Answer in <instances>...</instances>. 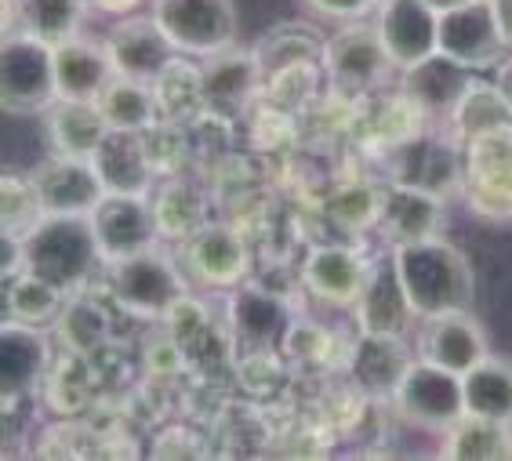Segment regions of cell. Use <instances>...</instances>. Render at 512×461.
<instances>
[{"mask_svg": "<svg viewBox=\"0 0 512 461\" xmlns=\"http://www.w3.org/2000/svg\"><path fill=\"white\" fill-rule=\"evenodd\" d=\"M393 265L407 291V302L422 320L473 309V265L465 262L462 251L447 244L444 236L418 240V244H400L393 251Z\"/></svg>", "mask_w": 512, "mask_h": 461, "instance_id": "6da1fadb", "label": "cell"}, {"mask_svg": "<svg viewBox=\"0 0 512 461\" xmlns=\"http://www.w3.org/2000/svg\"><path fill=\"white\" fill-rule=\"evenodd\" d=\"M19 258L26 273L48 280L66 295L88 284V276L106 265L91 215H48L19 244Z\"/></svg>", "mask_w": 512, "mask_h": 461, "instance_id": "7a4b0ae2", "label": "cell"}, {"mask_svg": "<svg viewBox=\"0 0 512 461\" xmlns=\"http://www.w3.org/2000/svg\"><path fill=\"white\" fill-rule=\"evenodd\" d=\"M385 167H389V182L422 189L440 200L454 197L465 182V153L451 138H440L433 131H414L393 142L385 153Z\"/></svg>", "mask_w": 512, "mask_h": 461, "instance_id": "3957f363", "label": "cell"}, {"mask_svg": "<svg viewBox=\"0 0 512 461\" xmlns=\"http://www.w3.org/2000/svg\"><path fill=\"white\" fill-rule=\"evenodd\" d=\"M465 182L469 211L483 218H512V124L465 138Z\"/></svg>", "mask_w": 512, "mask_h": 461, "instance_id": "277c9868", "label": "cell"}, {"mask_svg": "<svg viewBox=\"0 0 512 461\" xmlns=\"http://www.w3.org/2000/svg\"><path fill=\"white\" fill-rule=\"evenodd\" d=\"M153 19L178 55H215L237 44V11L233 0H153Z\"/></svg>", "mask_w": 512, "mask_h": 461, "instance_id": "5b68a950", "label": "cell"}, {"mask_svg": "<svg viewBox=\"0 0 512 461\" xmlns=\"http://www.w3.org/2000/svg\"><path fill=\"white\" fill-rule=\"evenodd\" d=\"M109 284L131 316L142 320H164L182 298H186V280L178 273V265L164 258L160 251H142L135 258L109 265Z\"/></svg>", "mask_w": 512, "mask_h": 461, "instance_id": "8992f818", "label": "cell"}, {"mask_svg": "<svg viewBox=\"0 0 512 461\" xmlns=\"http://www.w3.org/2000/svg\"><path fill=\"white\" fill-rule=\"evenodd\" d=\"M320 66H324L327 80L338 95L360 99V95H371L389 80L393 59H389V51L378 37V26L356 22V26H345L342 33L327 40Z\"/></svg>", "mask_w": 512, "mask_h": 461, "instance_id": "52a82bcc", "label": "cell"}, {"mask_svg": "<svg viewBox=\"0 0 512 461\" xmlns=\"http://www.w3.org/2000/svg\"><path fill=\"white\" fill-rule=\"evenodd\" d=\"M0 62H4L0 66L4 109H11V113H44V109H51L59 102L51 44L19 30L4 40Z\"/></svg>", "mask_w": 512, "mask_h": 461, "instance_id": "ba28073f", "label": "cell"}, {"mask_svg": "<svg viewBox=\"0 0 512 461\" xmlns=\"http://www.w3.org/2000/svg\"><path fill=\"white\" fill-rule=\"evenodd\" d=\"M396 407L407 422L418 429L447 432L465 414V393H462V374L444 371L429 360H418L407 367L393 393Z\"/></svg>", "mask_w": 512, "mask_h": 461, "instance_id": "9c48e42d", "label": "cell"}, {"mask_svg": "<svg viewBox=\"0 0 512 461\" xmlns=\"http://www.w3.org/2000/svg\"><path fill=\"white\" fill-rule=\"evenodd\" d=\"M91 226H95V240H99L106 265L153 251L160 236L153 204L146 197H128V193H106V200L91 211Z\"/></svg>", "mask_w": 512, "mask_h": 461, "instance_id": "30bf717a", "label": "cell"}, {"mask_svg": "<svg viewBox=\"0 0 512 461\" xmlns=\"http://www.w3.org/2000/svg\"><path fill=\"white\" fill-rule=\"evenodd\" d=\"M509 48L498 26L491 0H473L462 8L440 15V55L462 62L469 69H487L502 62V51Z\"/></svg>", "mask_w": 512, "mask_h": 461, "instance_id": "8fae6325", "label": "cell"}, {"mask_svg": "<svg viewBox=\"0 0 512 461\" xmlns=\"http://www.w3.org/2000/svg\"><path fill=\"white\" fill-rule=\"evenodd\" d=\"M266 84L262 62L255 51L244 48H226L207 55L200 66V88H204V106L222 120H237L247 109V102L255 99V91Z\"/></svg>", "mask_w": 512, "mask_h": 461, "instance_id": "7c38bea8", "label": "cell"}, {"mask_svg": "<svg viewBox=\"0 0 512 461\" xmlns=\"http://www.w3.org/2000/svg\"><path fill=\"white\" fill-rule=\"evenodd\" d=\"M375 26L396 69H407L440 51V11H433L425 0H382Z\"/></svg>", "mask_w": 512, "mask_h": 461, "instance_id": "4fadbf2b", "label": "cell"}, {"mask_svg": "<svg viewBox=\"0 0 512 461\" xmlns=\"http://www.w3.org/2000/svg\"><path fill=\"white\" fill-rule=\"evenodd\" d=\"M33 186H37L40 204L48 215H91L106 200V186H102L95 164L80 157H62V153H55L48 164H40Z\"/></svg>", "mask_w": 512, "mask_h": 461, "instance_id": "5bb4252c", "label": "cell"}, {"mask_svg": "<svg viewBox=\"0 0 512 461\" xmlns=\"http://www.w3.org/2000/svg\"><path fill=\"white\" fill-rule=\"evenodd\" d=\"M106 51L120 77L146 80V84H153L178 59V48L160 30L157 19H124L109 30Z\"/></svg>", "mask_w": 512, "mask_h": 461, "instance_id": "9a60e30c", "label": "cell"}, {"mask_svg": "<svg viewBox=\"0 0 512 461\" xmlns=\"http://www.w3.org/2000/svg\"><path fill=\"white\" fill-rule=\"evenodd\" d=\"M476 69L462 66V62L447 59V55H429V59L414 62L404 69V84L400 95L411 102L422 117H447L451 120L454 106L462 102V95L473 88Z\"/></svg>", "mask_w": 512, "mask_h": 461, "instance_id": "2e32d148", "label": "cell"}, {"mask_svg": "<svg viewBox=\"0 0 512 461\" xmlns=\"http://www.w3.org/2000/svg\"><path fill=\"white\" fill-rule=\"evenodd\" d=\"M422 360L444 367L454 374H469L480 360L491 356V345H487V334L476 324L469 313H444V316H429L422 331Z\"/></svg>", "mask_w": 512, "mask_h": 461, "instance_id": "e0dca14e", "label": "cell"}, {"mask_svg": "<svg viewBox=\"0 0 512 461\" xmlns=\"http://www.w3.org/2000/svg\"><path fill=\"white\" fill-rule=\"evenodd\" d=\"M182 262L204 287H237L247 273V247L229 226H204L182 240Z\"/></svg>", "mask_w": 512, "mask_h": 461, "instance_id": "ac0fdd59", "label": "cell"}, {"mask_svg": "<svg viewBox=\"0 0 512 461\" xmlns=\"http://www.w3.org/2000/svg\"><path fill=\"white\" fill-rule=\"evenodd\" d=\"M106 193H128L146 197L153 186V149L142 142L138 131H113L102 138V146L91 157Z\"/></svg>", "mask_w": 512, "mask_h": 461, "instance_id": "d6986e66", "label": "cell"}, {"mask_svg": "<svg viewBox=\"0 0 512 461\" xmlns=\"http://www.w3.org/2000/svg\"><path fill=\"white\" fill-rule=\"evenodd\" d=\"M378 229L393 240V247L433 240L444 229V200L433 197V193H422V189L389 182V189L382 193Z\"/></svg>", "mask_w": 512, "mask_h": 461, "instance_id": "ffe728a7", "label": "cell"}, {"mask_svg": "<svg viewBox=\"0 0 512 461\" xmlns=\"http://www.w3.org/2000/svg\"><path fill=\"white\" fill-rule=\"evenodd\" d=\"M356 324H360V331L367 334H400L407 331V324H411L414 309L411 302H407V291L404 284H400V273H396L393 262H378L371 265V273H367V284L364 291H360V298H356Z\"/></svg>", "mask_w": 512, "mask_h": 461, "instance_id": "44dd1931", "label": "cell"}, {"mask_svg": "<svg viewBox=\"0 0 512 461\" xmlns=\"http://www.w3.org/2000/svg\"><path fill=\"white\" fill-rule=\"evenodd\" d=\"M51 55H55V91H59V102H95L109 80L117 77V69L109 62V51L80 37L55 44Z\"/></svg>", "mask_w": 512, "mask_h": 461, "instance_id": "7402d4cb", "label": "cell"}, {"mask_svg": "<svg viewBox=\"0 0 512 461\" xmlns=\"http://www.w3.org/2000/svg\"><path fill=\"white\" fill-rule=\"evenodd\" d=\"M367 273H371V265H364V258L356 255L353 247L324 244L309 251L302 280L320 302L356 305V298H360V291L367 284Z\"/></svg>", "mask_w": 512, "mask_h": 461, "instance_id": "603a6c76", "label": "cell"}, {"mask_svg": "<svg viewBox=\"0 0 512 461\" xmlns=\"http://www.w3.org/2000/svg\"><path fill=\"white\" fill-rule=\"evenodd\" d=\"M411 363H414L411 353H407L404 342H400L396 334L360 331V342H356L353 353H349L353 382L375 396H393Z\"/></svg>", "mask_w": 512, "mask_h": 461, "instance_id": "cb8c5ba5", "label": "cell"}, {"mask_svg": "<svg viewBox=\"0 0 512 461\" xmlns=\"http://www.w3.org/2000/svg\"><path fill=\"white\" fill-rule=\"evenodd\" d=\"M106 135L109 124L99 102H55L48 109V138L62 157L91 160Z\"/></svg>", "mask_w": 512, "mask_h": 461, "instance_id": "d4e9b609", "label": "cell"}, {"mask_svg": "<svg viewBox=\"0 0 512 461\" xmlns=\"http://www.w3.org/2000/svg\"><path fill=\"white\" fill-rule=\"evenodd\" d=\"M440 454L451 461H512V425L480 418V414H462L444 432Z\"/></svg>", "mask_w": 512, "mask_h": 461, "instance_id": "484cf974", "label": "cell"}, {"mask_svg": "<svg viewBox=\"0 0 512 461\" xmlns=\"http://www.w3.org/2000/svg\"><path fill=\"white\" fill-rule=\"evenodd\" d=\"M95 102H99L102 117H106V124L113 131H138L142 135V131L157 128V120L164 117L153 84L120 77V73L102 88V95Z\"/></svg>", "mask_w": 512, "mask_h": 461, "instance_id": "4316f807", "label": "cell"}, {"mask_svg": "<svg viewBox=\"0 0 512 461\" xmlns=\"http://www.w3.org/2000/svg\"><path fill=\"white\" fill-rule=\"evenodd\" d=\"M465 414H480L512 425V360L487 356L469 374H462Z\"/></svg>", "mask_w": 512, "mask_h": 461, "instance_id": "83f0119b", "label": "cell"}, {"mask_svg": "<svg viewBox=\"0 0 512 461\" xmlns=\"http://www.w3.org/2000/svg\"><path fill=\"white\" fill-rule=\"evenodd\" d=\"M229 324H233V331H237L247 345H258V349L276 345L291 331L284 305L276 302L273 295H266V291H255V287H244V291L237 287V291H233Z\"/></svg>", "mask_w": 512, "mask_h": 461, "instance_id": "f1b7e54d", "label": "cell"}, {"mask_svg": "<svg viewBox=\"0 0 512 461\" xmlns=\"http://www.w3.org/2000/svg\"><path fill=\"white\" fill-rule=\"evenodd\" d=\"M324 48H327V40L320 37L313 26H280V30H273L258 44L255 55L269 80L273 73H280V69L320 66V62H324Z\"/></svg>", "mask_w": 512, "mask_h": 461, "instance_id": "f546056e", "label": "cell"}, {"mask_svg": "<svg viewBox=\"0 0 512 461\" xmlns=\"http://www.w3.org/2000/svg\"><path fill=\"white\" fill-rule=\"evenodd\" d=\"M4 360H0V371H4V389L8 393H22L30 389L33 382L44 371V360H48V345L37 334V327L15 324L8 320L4 324Z\"/></svg>", "mask_w": 512, "mask_h": 461, "instance_id": "4dcf8cb0", "label": "cell"}, {"mask_svg": "<svg viewBox=\"0 0 512 461\" xmlns=\"http://www.w3.org/2000/svg\"><path fill=\"white\" fill-rule=\"evenodd\" d=\"M84 0H22L19 19L22 33L44 40V44H66L77 37L80 22H84Z\"/></svg>", "mask_w": 512, "mask_h": 461, "instance_id": "1f68e13d", "label": "cell"}, {"mask_svg": "<svg viewBox=\"0 0 512 461\" xmlns=\"http://www.w3.org/2000/svg\"><path fill=\"white\" fill-rule=\"evenodd\" d=\"M451 124L462 138H473L491 128H502V124H512V109L505 106L498 84H483V80L476 77L473 88L465 91L462 102L454 106Z\"/></svg>", "mask_w": 512, "mask_h": 461, "instance_id": "d6a6232c", "label": "cell"}, {"mask_svg": "<svg viewBox=\"0 0 512 461\" xmlns=\"http://www.w3.org/2000/svg\"><path fill=\"white\" fill-rule=\"evenodd\" d=\"M153 211H157V226L160 236H175V240H189V236L204 229V200L197 197V189L189 182H168V186L157 189V200H153Z\"/></svg>", "mask_w": 512, "mask_h": 461, "instance_id": "836d02e7", "label": "cell"}, {"mask_svg": "<svg viewBox=\"0 0 512 461\" xmlns=\"http://www.w3.org/2000/svg\"><path fill=\"white\" fill-rule=\"evenodd\" d=\"M62 295L66 291H59L55 284H48V280H40V276L22 269V276H15L8 287V320L26 327L48 324V320L59 316Z\"/></svg>", "mask_w": 512, "mask_h": 461, "instance_id": "e575fe53", "label": "cell"}, {"mask_svg": "<svg viewBox=\"0 0 512 461\" xmlns=\"http://www.w3.org/2000/svg\"><path fill=\"white\" fill-rule=\"evenodd\" d=\"M0 197H4V240H11V244H22V240L48 218V211L40 204L37 186H33V178L8 175Z\"/></svg>", "mask_w": 512, "mask_h": 461, "instance_id": "d590c367", "label": "cell"}, {"mask_svg": "<svg viewBox=\"0 0 512 461\" xmlns=\"http://www.w3.org/2000/svg\"><path fill=\"white\" fill-rule=\"evenodd\" d=\"M327 211H331V218H335L342 229H349V233H367L371 226H378V215H382V193L364 186V182L342 186L335 197H331Z\"/></svg>", "mask_w": 512, "mask_h": 461, "instance_id": "8d00e7d4", "label": "cell"}, {"mask_svg": "<svg viewBox=\"0 0 512 461\" xmlns=\"http://www.w3.org/2000/svg\"><path fill=\"white\" fill-rule=\"evenodd\" d=\"M306 4L316 15H327V19H338V22H353V19H364L367 11H375L382 0H306Z\"/></svg>", "mask_w": 512, "mask_h": 461, "instance_id": "74e56055", "label": "cell"}, {"mask_svg": "<svg viewBox=\"0 0 512 461\" xmlns=\"http://www.w3.org/2000/svg\"><path fill=\"white\" fill-rule=\"evenodd\" d=\"M494 84H498V91H502L505 106L512 109V55L505 62H498V73H494Z\"/></svg>", "mask_w": 512, "mask_h": 461, "instance_id": "f35d334b", "label": "cell"}, {"mask_svg": "<svg viewBox=\"0 0 512 461\" xmlns=\"http://www.w3.org/2000/svg\"><path fill=\"white\" fill-rule=\"evenodd\" d=\"M491 4H494V15H498V26H502L505 44L512 48V0H491Z\"/></svg>", "mask_w": 512, "mask_h": 461, "instance_id": "ab89813d", "label": "cell"}, {"mask_svg": "<svg viewBox=\"0 0 512 461\" xmlns=\"http://www.w3.org/2000/svg\"><path fill=\"white\" fill-rule=\"evenodd\" d=\"M135 4L138 0H91V8L109 11V15H124V11H131Z\"/></svg>", "mask_w": 512, "mask_h": 461, "instance_id": "60d3db41", "label": "cell"}, {"mask_svg": "<svg viewBox=\"0 0 512 461\" xmlns=\"http://www.w3.org/2000/svg\"><path fill=\"white\" fill-rule=\"evenodd\" d=\"M425 4H429L433 11H440V15H444V11L462 8V4H473V0H425Z\"/></svg>", "mask_w": 512, "mask_h": 461, "instance_id": "b9f144b4", "label": "cell"}]
</instances>
